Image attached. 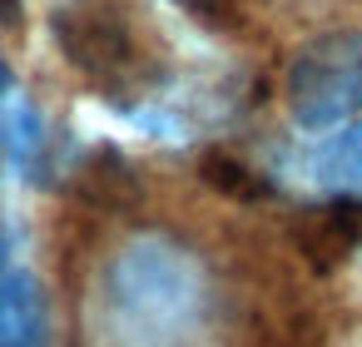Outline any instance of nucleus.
<instances>
[{"label": "nucleus", "instance_id": "1", "mask_svg": "<svg viewBox=\"0 0 362 347\" xmlns=\"http://www.w3.org/2000/svg\"><path fill=\"white\" fill-rule=\"evenodd\" d=\"M204 169H209V179H214L218 189H228V194H238V199L263 194V184H258V179H248V169H243L238 159H228V154H209V159H204Z\"/></svg>", "mask_w": 362, "mask_h": 347}]
</instances>
